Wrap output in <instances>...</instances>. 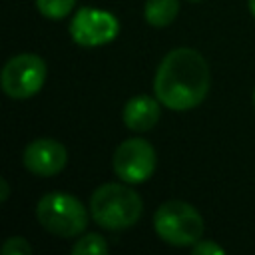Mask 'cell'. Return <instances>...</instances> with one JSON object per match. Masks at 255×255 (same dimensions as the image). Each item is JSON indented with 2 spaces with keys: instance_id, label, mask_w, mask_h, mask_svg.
Here are the masks:
<instances>
[{
  "instance_id": "cell-1",
  "label": "cell",
  "mask_w": 255,
  "mask_h": 255,
  "mask_svg": "<svg viewBox=\"0 0 255 255\" xmlns=\"http://www.w3.org/2000/svg\"><path fill=\"white\" fill-rule=\"evenodd\" d=\"M209 92V66L193 48H175L161 60L155 80V98L173 112L199 106Z\"/></svg>"
},
{
  "instance_id": "cell-2",
  "label": "cell",
  "mask_w": 255,
  "mask_h": 255,
  "mask_svg": "<svg viewBox=\"0 0 255 255\" xmlns=\"http://www.w3.org/2000/svg\"><path fill=\"white\" fill-rule=\"evenodd\" d=\"M90 211L100 227L120 231L139 221L143 201L131 187L124 183H104L92 193Z\"/></svg>"
},
{
  "instance_id": "cell-3",
  "label": "cell",
  "mask_w": 255,
  "mask_h": 255,
  "mask_svg": "<svg viewBox=\"0 0 255 255\" xmlns=\"http://www.w3.org/2000/svg\"><path fill=\"white\" fill-rule=\"evenodd\" d=\"M153 229L165 243L187 247L201 239L203 217L193 205L179 199H169L157 207L153 215Z\"/></svg>"
},
{
  "instance_id": "cell-4",
  "label": "cell",
  "mask_w": 255,
  "mask_h": 255,
  "mask_svg": "<svg viewBox=\"0 0 255 255\" xmlns=\"http://www.w3.org/2000/svg\"><path fill=\"white\" fill-rule=\"evenodd\" d=\"M40 225L58 237H76L88 225V213L80 199L64 191L46 193L36 205Z\"/></svg>"
},
{
  "instance_id": "cell-5",
  "label": "cell",
  "mask_w": 255,
  "mask_h": 255,
  "mask_svg": "<svg viewBox=\"0 0 255 255\" xmlns=\"http://www.w3.org/2000/svg\"><path fill=\"white\" fill-rule=\"evenodd\" d=\"M46 62L36 54H18L12 56L2 72L0 86L4 94L12 100H28L38 94L46 82Z\"/></svg>"
},
{
  "instance_id": "cell-6",
  "label": "cell",
  "mask_w": 255,
  "mask_h": 255,
  "mask_svg": "<svg viewBox=\"0 0 255 255\" xmlns=\"http://www.w3.org/2000/svg\"><path fill=\"white\" fill-rule=\"evenodd\" d=\"M112 167L122 181L143 183L155 171V149L141 137H129L116 147Z\"/></svg>"
},
{
  "instance_id": "cell-7",
  "label": "cell",
  "mask_w": 255,
  "mask_h": 255,
  "mask_svg": "<svg viewBox=\"0 0 255 255\" xmlns=\"http://www.w3.org/2000/svg\"><path fill=\"white\" fill-rule=\"evenodd\" d=\"M120 32V22L118 18L100 8H90L84 6L80 8L72 22H70V36L78 46L84 48H96L112 42Z\"/></svg>"
},
{
  "instance_id": "cell-8",
  "label": "cell",
  "mask_w": 255,
  "mask_h": 255,
  "mask_svg": "<svg viewBox=\"0 0 255 255\" xmlns=\"http://www.w3.org/2000/svg\"><path fill=\"white\" fill-rule=\"evenodd\" d=\"M22 161L30 173L40 175V177H52V175H58L66 167L68 151L58 139L40 137L26 145Z\"/></svg>"
},
{
  "instance_id": "cell-9",
  "label": "cell",
  "mask_w": 255,
  "mask_h": 255,
  "mask_svg": "<svg viewBox=\"0 0 255 255\" xmlns=\"http://www.w3.org/2000/svg\"><path fill=\"white\" fill-rule=\"evenodd\" d=\"M159 100L139 94L133 96L126 102L124 106V124L131 129V131H149L157 122H159Z\"/></svg>"
},
{
  "instance_id": "cell-10",
  "label": "cell",
  "mask_w": 255,
  "mask_h": 255,
  "mask_svg": "<svg viewBox=\"0 0 255 255\" xmlns=\"http://www.w3.org/2000/svg\"><path fill=\"white\" fill-rule=\"evenodd\" d=\"M179 12V0H147L143 6V18L155 28L169 26Z\"/></svg>"
},
{
  "instance_id": "cell-11",
  "label": "cell",
  "mask_w": 255,
  "mask_h": 255,
  "mask_svg": "<svg viewBox=\"0 0 255 255\" xmlns=\"http://www.w3.org/2000/svg\"><path fill=\"white\" fill-rule=\"evenodd\" d=\"M72 253L74 255H104V253H108V243L102 235L88 233L74 243Z\"/></svg>"
},
{
  "instance_id": "cell-12",
  "label": "cell",
  "mask_w": 255,
  "mask_h": 255,
  "mask_svg": "<svg viewBox=\"0 0 255 255\" xmlns=\"http://www.w3.org/2000/svg\"><path fill=\"white\" fill-rule=\"evenodd\" d=\"M76 6V0H36V8L42 16L50 20H62L66 18Z\"/></svg>"
},
{
  "instance_id": "cell-13",
  "label": "cell",
  "mask_w": 255,
  "mask_h": 255,
  "mask_svg": "<svg viewBox=\"0 0 255 255\" xmlns=\"http://www.w3.org/2000/svg\"><path fill=\"white\" fill-rule=\"evenodd\" d=\"M0 251H2V255H30L32 245L24 237H8Z\"/></svg>"
},
{
  "instance_id": "cell-14",
  "label": "cell",
  "mask_w": 255,
  "mask_h": 255,
  "mask_svg": "<svg viewBox=\"0 0 255 255\" xmlns=\"http://www.w3.org/2000/svg\"><path fill=\"white\" fill-rule=\"evenodd\" d=\"M191 251L195 255H221V253H225V249L221 245H217L215 241H207V239H199L197 243H193Z\"/></svg>"
},
{
  "instance_id": "cell-15",
  "label": "cell",
  "mask_w": 255,
  "mask_h": 255,
  "mask_svg": "<svg viewBox=\"0 0 255 255\" xmlns=\"http://www.w3.org/2000/svg\"><path fill=\"white\" fill-rule=\"evenodd\" d=\"M10 195V185L6 181V177H0V201H6Z\"/></svg>"
},
{
  "instance_id": "cell-16",
  "label": "cell",
  "mask_w": 255,
  "mask_h": 255,
  "mask_svg": "<svg viewBox=\"0 0 255 255\" xmlns=\"http://www.w3.org/2000/svg\"><path fill=\"white\" fill-rule=\"evenodd\" d=\"M249 2V12L253 14V18H255V0H247Z\"/></svg>"
},
{
  "instance_id": "cell-17",
  "label": "cell",
  "mask_w": 255,
  "mask_h": 255,
  "mask_svg": "<svg viewBox=\"0 0 255 255\" xmlns=\"http://www.w3.org/2000/svg\"><path fill=\"white\" fill-rule=\"evenodd\" d=\"M253 104H255V92H253Z\"/></svg>"
},
{
  "instance_id": "cell-18",
  "label": "cell",
  "mask_w": 255,
  "mask_h": 255,
  "mask_svg": "<svg viewBox=\"0 0 255 255\" xmlns=\"http://www.w3.org/2000/svg\"><path fill=\"white\" fill-rule=\"evenodd\" d=\"M189 2H201V0H189Z\"/></svg>"
}]
</instances>
